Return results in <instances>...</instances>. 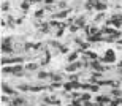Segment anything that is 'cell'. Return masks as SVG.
I'll list each match as a JSON object with an SVG mask.
<instances>
[{
    "instance_id": "6",
    "label": "cell",
    "mask_w": 122,
    "mask_h": 106,
    "mask_svg": "<svg viewBox=\"0 0 122 106\" xmlns=\"http://www.w3.org/2000/svg\"><path fill=\"white\" fill-rule=\"evenodd\" d=\"M82 55H84V59H87V60H98V55L95 54L94 51H89V49H86V51H82Z\"/></svg>"
},
{
    "instance_id": "8",
    "label": "cell",
    "mask_w": 122,
    "mask_h": 106,
    "mask_svg": "<svg viewBox=\"0 0 122 106\" xmlns=\"http://www.w3.org/2000/svg\"><path fill=\"white\" fill-rule=\"evenodd\" d=\"M78 57H79V52L78 51H73V52H70V54H68V63H70V62H76L78 60Z\"/></svg>"
},
{
    "instance_id": "5",
    "label": "cell",
    "mask_w": 122,
    "mask_h": 106,
    "mask_svg": "<svg viewBox=\"0 0 122 106\" xmlns=\"http://www.w3.org/2000/svg\"><path fill=\"white\" fill-rule=\"evenodd\" d=\"M2 92H3L5 95H18V92H16V90H14L13 87H10V86H8L6 82L2 84Z\"/></svg>"
},
{
    "instance_id": "17",
    "label": "cell",
    "mask_w": 122,
    "mask_h": 106,
    "mask_svg": "<svg viewBox=\"0 0 122 106\" xmlns=\"http://www.w3.org/2000/svg\"><path fill=\"white\" fill-rule=\"evenodd\" d=\"M56 6H57V10H67V8H68L67 2H59V3L56 5Z\"/></svg>"
},
{
    "instance_id": "23",
    "label": "cell",
    "mask_w": 122,
    "mask_h": 106,
    "mask_svg": "<svg viewBox=\"0 0 122 106\" xmlns=\"http://www.w3.org/2000/svg\"><path fill=\"white\" fill-rule=\"evenodd\" d=\"M82 106H97V105H94L92 101H82Z\"/></svg>"
},
{
    "instance_id": "15",
    "label": "cell",
    "mask_w": 122,
    "mask_h": 106,
    "mask_svg": "<svg viewBox=\"0 0 122 106\" xmlns=\"http://www.w3.org/2000/svg\"><path fill=\"white\" fill-rule=\"evenodd\" d=\"M51 74H52V73H45V71H41V73H38V74H36V78H38V79L49 78V79H51Z\"/></svg>"
},
{
    "instance_id": "13",
    "label": "cell",
    "mask_w": 122,
    "mask_h": 106,
    "mask_svg": "<svg viewBox=\"0 0 122 106\" xmlns=\"http://www.w3.org/2000/svg\"><path fill=\"white\" fill-rule=\"evenodd\" d=\"M25 70H27V71H35V70H38V63H29V65H25Z\"/></svg>"
},
{
    "instance_id": "11",
    "label": "cell",
    "mask_w": 122,
    "mask_h": 106,
    "mask_svg": "<svg viewBox=\"0 0 122 106\" xmlns=\"http://www.w3.org/2000/svg\"><path fill=\"white\" fill-rule=\"evenodd\" d=\"M51 81H52V82H63V78L62 76H60V74H51Z\"/></svg>"
},
{
    "instance_id": "1",
    "label": "cell",
    "mask_w": 122,
    "mask_h": 106,
    "mask_svg": "<svg viewBox=\"0 0 122 106\" xmlns=\"http://www.w3.org/2000/svg\"><path fill=\"white\" fill-rule=\"evenodd\" d=\"M81 67H84V65H82V62H79V60H76V62H70V63L65 67V71H68V73H73V71H75V73H76V71H79Z\"/></svg>"
},
{
    "instance_id": "3",
    "label": "cell",
    "mask_w": 122,
    "mask_h": 106,
    "mask_svg": "<svg viewBox=\"0 0 122 106\" xmlns=\"http://www.w3.org/2000/svg\"><path fill=\"white\" fill-rule=\"evenodd\" d=\"M22 57H13V55H11V57H5L3 55V59H2V63L3 65H6V63H14V65H18V63H21V62H22Z\"/></svg>"
},
{
    "instance_id": "22",
    "label": "cell",
    "mask_w": 122,
    "mask_h": 106,
    "mask_svg": "<svg viewBox=\"0 0 122 106\" xmlns=\"http://www.w3.org/2000/svg\"><path fill=\"white\" fill-rule=\"evenodd\" d=\"M43 3H45L46 6H51V5H54V0H45Z\"/></svg>"
},
{
    "instance_id": "21",
    "label": "cell",
    "mask_w": 122,
    "mask_h": 106,
    "mask_svg": "<svg viewBox=\"0 0 122 106\" xmlns=\"http://www.w3.org/2000/svg\"><path fill=\"white\" fill-rule=\"evenodd\" d=\"M10 8V5H8V2H3L2 3V11H6V10Z\"/></svg>"
},
{
    "instance_id": "19",
    "label": "cell",
    "mask_w": 122,
    "mask_h": 106,
    "mask_svg": "<svg viewBox=\"0 0 122 106\" xmlns=\"http://www.w3.org/2000/svg\"><path fill=\"white\" fill-rule=\"evenodd\" d=\"M79 100H82V101H89V100H91V93H82Z\"/></svg>"
},
{
    "instance_id": "12",
    "label": "cell",
    "mask_w": 122,
    "mask_h": 106,
    "mask_svg": "<svg viewBox=\"0 0 122 106\" xmlns=\"http://www.w3.org/2000/svg\"><path fill=\"white\" fill-rule=\"evenodd\" d=\"M105 16H106V14H105L103 11H100V13L97 14V16H95V19H94V22H102V21H103V19H105Z\"/></svg>"
},
{
    "instance_id": "20",
    "label": "cell",
    "mask_w": 122,
    "mask_h": 106,
    "mask_svg": "<svg viewBox=\"0 0 122 106\" xmlns=\"http://www.w3.org/2000/svg\"><path fill=\"white\" fill-rule=\"evenodd\" d=\"M2 101H3L5 105H6V103H11V98H8V97H6V95L3 93V97H2Z\"/></svg>"
},
{
    "instance_id": "4",
    "label": "cell",
    "mask_w": 122,
    "mask_h": 106,
    "mask_svg": "<svg viewBox=\"0 0 122 106\" xmlns=\"http://www.w3.org/2000/svg\"><path fill=\"white\" fill-rule=\"evenodd\" d=\"M70 13H71V10L67 8V10H62V11H56V13L52 14L51 18H52V19H65Z\"/></svg>"
},
{
    "instance_id": "2",
    "label": "cell",
    "mask_w": 122,
    "mask_h": 106,
    "mask_svg": "<svg viewBox=\"0 0 122 106\" xmlns=\"http://www.w3.org/2000/svg\"><path fill=\"white\" fill-rule=\"evenodd\" d=\"M100 60L108 62V63H113V62H116V52H114L113 49H108V51L105 52V57H102Z\"/></svg>"
},
{
    "instance_id": "16",
    "label": "cell",
    "mask_w": 122,
    "mask_h": 106,
    "mask_svg": "<svg viewBox=\"0 0 122 106\" xmlns=\"http://www.w3.org/2000/svg\"><path fill=\"white\" fill-rule=\"evenodd\" d=\"M45 11H46V8H41V10H38V11H35V19H40V18H43V14H45Z\"/></svg>"
},
{
    "instance_id": "14",
    "label": "cell",
    "mask_w": 122,
    "mask_h": 106,
    "mask_svg": "<svg viewBox=\"0 0 122 106\" xmlns=\"http://www.w3.org/2000/svg\"><path fill=\"white\" fill-rule=\"evenodd\" d=\"M30 3H32V2H29V0H24L22 3H21V10H22V11H27L29 6H30Z\"/></svg>"
},
{
    "instance_id": "9",
    "label": "cell",
    "mask_w": 122,
    "mask_h": 106,
    "mask_svg": "<svg viewBox=\"0 0 122 106\" xmlns=\"http://www.w3.org/2000/svg\"><path fill=\"white\" fill-rule=\"evenodd\" d=\"M111 95H113L114 98H122V90L119 87H113L111 89Z\"/></svg>"
},
{
    "instance_id": "7",
    "label": "cell",
    "mask_w": 122,
    "mask_h": 106,
    "mask_svg": "<svg viewBox=\"0 0 122 106\" xmlns=\"http://www.w3.org/2000/svg\"><path fill=\"white\" fill-rule=\"evenodd\" d=\"M84 22H86V16H78V18H75V24H76L78 27H86L84 25Z\"/></svg>"
},
{
    "instance_id": "18",
    "label": "cell",
    "mask_w": 122,
    "mask_h": 106,
    "mask_svg": "<svg viewBox=\"0 0 122 106\" xmlns=\"http://www.w3.org/2000/svg\"><path fill=\"white\" fill-rule=\"evenodd\" d=\"M79 29H81V27H78L76 24H71V25H70V32H71V33H76Z\"/></svg>"
},
{
    "instance_id": "24",
    "label": "cell",
    "mask_w": 122,
    "mask_h": 106,
    "mask_svg": "<svg viewBox=\"0 0 122 106\" xmlns=\"http://www.w3.org/2000/svg\"><path fill=\"white\" fill-rule=\"evenodd\" d=\"M41 2H45V0H32V3H41Z\"/></svg>"
},
{
    "instance_id": "25",
    "label": "cell",
    "mask_w": 122,
    "mask_h": 106,
    "mask_svg": "<svg viewBox=\"0 0 122 106\" xmlns=\"http://www.w3.org/2000/svg\"><path fill=\"white\" fill-rule=\"evenodd\" d=\"M57 106H59V105H57Z\"/></svg>"
},
{
    "instance_id": "10",
    "label": "cell",
    "mask_w": 122,
    "mask_h": 106,
    "mask_svg": "<svg viewBox=\"0 0 122 106\" xmlns=\"http://www.w3.org/2000/svg\"><path fill=\"white\" fill-rule=\"evenodd\" d=\"M108 8V5L105 3V2H97V3H95V10H97V11H105V10Z\"/></svg>"
}]
</instances>
